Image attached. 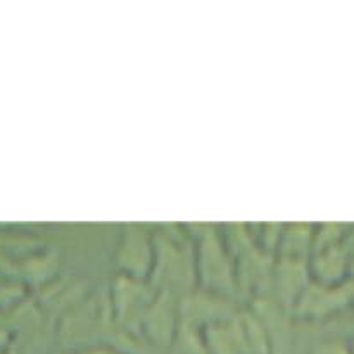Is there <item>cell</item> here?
Returning <instances> with one entry per match:
<instances>
[{
	"mask_svg": "<svg viewBox=\"0 0 354 354\" xmlns=\"http://www.w3.org/2000/svg\"><path fill=\"white\" fill-rule=\"evenodd\" d=\"M154 244L140 228H127L118 248V266L123 277L142 280L154 268Z\"/></svg>",
	"mask_w": 354,
	"mask_h": 354,
	"instance_id": "6da1fadb",
	"label": "cell"
},
{
	"mask_svg": "<svg viewBox=\"0 0 354 354\" xmlns=\"http://www.w3.org/2000/svg\"><path fill=\"white\" fill-rule=\"evenodd\" d=\"M85 354H116L114 351H107V349H93V351Z\"/></svg>",
	"mask_w": 354,
	"mask_h": 354,
	"instance_id": "9c48e42d",
	"label": "cell"
},
{
	"mask_svg": "<svg viewBox=\"0 0 354 354\" xmlns=\"http://www.w3.org/2000/svg\"><path fill=\"white\" fill-rule=\"evenodd\" d=\"M209 354H251L242 337L241 327L228 324H214L204 330Z\"/></svg>",
	"mask_w": 354,
	"mask_h": 354,
	"instance_id": "3957f363",
	"label": "cell"
},
{
	"mask_svg": "<svg viewBox=\"0 0 354 354\" xmlns=\"http://www.w3.org/2000/svg\"><path fill=\"white\" fill-rule=\"evenodd\" d=\"M351 354H354V341L351 342Z\"/></svg>",
	"mask_w": 354,
	"mask_h": 354,
	"instance_id": "30bf717a",
	"label": "cell"
},
{
	"mask_svg": "<svg viewBox=\"0 0 354 354\" xmlns=\"http://www.w3.org/2000/svg\"><path fill=\"white\" fill-rule=\"evenodd\" d=\"M322 251L324 252L315 265V275L318 277V283L334 287V283L344 275V258L339 254L335 248L322 249Z\"/></svg>",
	"mask_w": 354,
	"mask_h": 354,
	"instance_id": "5b68a950",
	"label": "cell"
},
{
	"mask_svg": "<svg viewBox=\"0 0 354 354\" xmlns=\"http://www.w3.org/2000/svg\"><path fill=\"white\" fill-rule=\"evenodd\" d=\"M277 283L283 297H290L294 303H297L308 287L303 280V259L283 258L277 268Z\"/></svg>",
	"mask_w": 354,
	"mask_h": 354,
	"instance_id": "277c9868",
	"label": "cell"
},
{
	"mask_svg": "<svg viewBox=\"0 0 354 354\" xmlns=\"http://www.w3.org/2000/svg\"><path fill=\"white\" fill-rule=\"evenodd\" d=\"M220 242L214 235H206L201 244L199 258V279L209 292H228L234 286L230 272V259L223 251H220Z\"/></svg>",
	"mask_w": 354,
	"mask_h": 354,
	"instance_id": "7a4b0ae2",
	"label": "cell"
},
{
	"mask_svg": "<svg viewBox=\"0 0 354 354\" xmlns=\"http://www.w3.org/2000/svg\"><path fill=\"white\" fill-rule=\"evenodd\" d=\"M175 344L180 354H209L204 334L201 335L199 328L189 327V325H180Z\"/></svg>",
	"mask_w": 354,
	"mask_h": 354,
	"instance_id": "52a82bcc",
	"label": "cell"
},
{
	"mask_svg": "<svg viewBox=\"0 0 354 354\" xmlns=\"http://www.w3.org/2000/svg\"><path fill=\"white\" fill-rule=\"evenodd\" d=\"M308 354H351V342L344 339H327L318 342Z\"/></svg>",
	"mask_w": 354,
	"mask_h": 354,
	"instance_id": "ba28073f",
	"label": "cell"
},
{
	"mask_svg": "<svg viewBox=\"0 0 354 354\" xmlns=\"http://www.w3.org/2000/svg\"><path fill=\"white\" fill-rule=\"evenodd\" d=\"M315 242V235L311 234L308 227H292L289 234L280 235V249H282V258L289 259H303L308 249Z\"/></svg>",
	"mask_w": 354,
	"mask_h": 354,
	"instance_id": "8992f818",
	"label": "cell"
}]
</instances>
